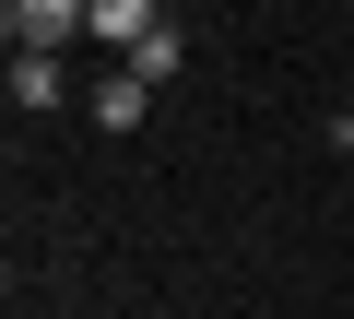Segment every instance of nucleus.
Here are the masks:
<instances>
[{
  "mask_svg": "<svg viewBox=\"0 0 354 319\" xmlns=\"http://www.w3.org/2000/svg\"><path fill=\"white\" fill-rule=\"evenodd\" d=\"M95 36H106L118 60H142V48L165 36V12H153V0H95Z\"/></svg>",
  "mask_w": 354,
  "mask_h": 319,
  "instance_id": "f03ea898",
  "label": "nucleus"
},
{
  "mask_svg": "<svg viewBox=\"0 0 354 319\" xmlns=\"http://www.w3.org/2000/svg\"><path fill=\"white\" fill-rule=\"evenodd\" d=\"M59 36H95V0H12V60H59Z\"/></svg>",
  "mask_w": 354,
  "mask_h": 319,
  "instance_id": "f257e3e1",
  "label": "nucleus"
},
{
  "mask_svg": "<svg viewBox=\"0 0 354 319\" xmlns=\"http://www.w3.org/2000/svg\"><path fill=\"white\" fill-rule=\"evenodd\" d=\"M142 107H153L142 71H106V83H95V118H106V130H142Z\"/></svg>",
  "mask_w": 354,
  "mask_h": 319,
  "instance_id": "7ed1b4c3",
  "label": "nucleus"
},
{
  "mask_svg": "<svg viewBox=\"0 0 354 319\" xmlns=\"http://www.w3.org/2000/svg\"><path fill=\"white\" fill-rule=\"evenodd\" d=\"M118 71H142V83H177V71H189V48H177V24H165V36H153L142 60H118Z\"/></svg>",
  "mask_w": 354,
  "mask_h": 319,
  "instance_id": "39448f33",
  "label": "nucleus"
},
{
  "mask_svg": "<svg viewBox=\"0 0 354 319\" xmlns=\"http://www.w3.org/2000/svg\"><path fill=\"white\" fill-rule=\"evenodd\" d=\"M12 107L48 118V107H59V60H12Z\"/></svg>",
  "mask_w": 354,
  "mask_h": 319,
  "instance_id": "20e7f679",
  "label": "nucleus"
}]
</instances>
